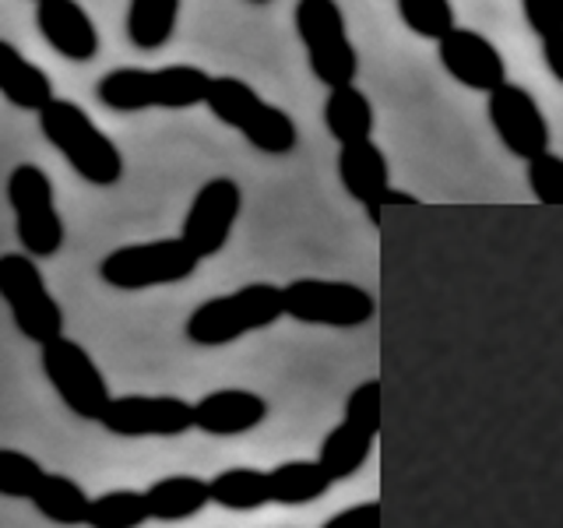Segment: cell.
I'll list each match as a JSON object with an SVG mask.
<instances>
[{"label": "cell", "mask_w": 563, "mask_h": 528, "mask_svg": "<svg viewBox=\"0 0 563 528\" xmlns=\"http://www.w3.org/2000/svg\"><path fill=\"white\" fill-rule=\"evenodd\" d=\"M211 75L194 64L169 67H117L102 75L96 96L106 110L141 113V110H190L208 102Z\"/></svg>", "instance_id": "1"}, {"label": "cell", "mask_w": 563, "mask_h": 528, "mask_svg": "<svg viewBox=\"0 0 563 528\" xmlns=\"http://www.w3.org/2000/svg\"><path fill=\"white\" fill-rule=\"evenodd\" d=\"M43 138L57 148L67 166L75 169L85 184L92 187H113L123 176V155L113 145V138L96 128V120L88 117L78 102L57 99L40 113Z\"/></svg>", "instance_id": "2"}, {"label": "cell", "mask_w": 563, "mask_h": 528, "mask_svg": "<svg viewBox=\"0 0 563 528\" xmlns=\"http://www.w3.org/2000/svg\"><path fill=\"white\" fill-rule=\"evenodd\" d=\"M278 317H286L282 289L272 282H251L236 293L211 296L187 317V339L201 349H219L243 339V334L272 328Z\"/></svg>", "instance_id": "3"}, {"label": "cell", "mask_w": 563, "mask_h": 528, "mask_svg": "<svg viewBox=\"0 0 563 528\" xmlns=\"http://www.w3.org/2000/svg\"><path fill=\"white\" fill-rule=\"evenodd\" d=\"M205 106L211 110V117L222 120L225 128L240 131L264 155H289L299 145L296 120L268 99H261L257 88L246 85L243 78H211Z\"/></svg>", "instance_id": "4"}, {"label": "cell", "mask_w": 563, "mask_h": 528, "mask_svg": "<svg viewBox=\"0 0 563 528\" xmlns=\"http://www.w3.org/2000/svg\"><path fill=\"white\" fill-rule=\"evenodd\" d=\"M296 35L307 50V64L313 78L321 81L328 92L331 88L356 85L360 75V53L349 40L345 14L339 0H296L292 11Z\"/></svg>", "instance_id": "5"}, {"label": "cell", "mask_w": 563, "mask_h": 528, "mask_svg": "<svg viewBox=\"0 0 563 528\" xmlns=\"http://www.w3.org/2000/svg\"><path fill=\"white\" fill-rule=\"evenodd\" d=\"M201 257L184 243V237L176 240H148V243H128L117 246L99 261V278L110 289L120 293H141L155 286H173L198 272Z\"/></svg>", "instance_id": "6"}, {"label": "cell", "mask_w": 563, "mask_h": 528, "mask_svg": "<svg viewBox=\"0 0 563 528\" xmlns=\"http://www.w3.org/2000/svg\"><path fill=\"white\" fill-rule=\"evenodd\" d=\"M0 296L14 317L18 331L35 345H49L64 339V310L53 299L40 264L29 254H4L0 257Z\"/></svg>", "instance_id": "7"}, {"label": "cell", "mask_w": 563, "mask_h": 528, "mask_svg": "<svg viewBox=\"0 0 563 528\" xmlns=\"http://www.w3.org/2000/svg\"><path fill=\"white\" fill-rule=\"evenodd\" d=\"M282 304L292 321L324 328H363L377 314L374 293L334 278H292L282 286Z\"/></svg>", "instance_id": "8"}, {"label": "cell", "mask_w": 563, "mask_h": 528, "mask_svg": "<svg viewBox=\"0 0 563 528\" xmlns=\"http://www.w3.org/2000/svg\"><path fill=\"white\" fill-rule=\"evenodd\" d=\"M8 201L14 208L18 240L29 257H53L64 246V219L53 201V184L43 166L22 163L8 176Z\"/></svg>", "instance_id": "9"}, {"label": "cell", "mask_w": 563, "mask_h": 528, "mask_svg": "<svg viewBox=\"0 0 563 528\" xmlns=\"http://www.w3.org/2000/svg\"><path fill=\"white\" fill-rule=\"evenodd\" d=\"M43 374L78 419L102 422L106 413H110L113 405L110 381L102 377V370L88 356V349L81 342L64 334V339L43 345Z\"/></svg>", "instance_id": "10"}, {"label": "cell", "mask_w": 563, "mask_h": 528, "mask_svg": "<svg viewBox=\"0 0 563 528\" xmlns=\"http://www.w3.org/2000/svg\"><path fill=\"white\" fill-rule=\"evenodd\" d=\"M243 208V190L229 176H216V180L201 184V190L194 194V201L184 216V243L190 246L201 261L216 257L222 246L229 243V233L240 219Z\"/></svg>", "instance_id": "11"}, {"label": "cell", "mask_w": 563, "mask_h": 528, "mask_svg": "<svg viewBox=\"0 0 563 528\" xmlns=\"http://www.w3.org/2000/svg\"><path fill=\"white\" fill-rule=\"evenodd\" d=\"M486 113H489L493 131H497V138L504 141V148L510 155L532 163V158L550 152V123H545L539 102L532 99L528 88L515 81L500 85L497 92L486 99Z\"/></svg>", "instance_id": "12"}, {"label": "cell", "mask_w": 563, "mask_h": 528, "mask_svg": "<svg viewBox=\"0 0 563 528\" xmlns=\"http://www.w3.org/2000/svg\"><path fill=\"white\" fill-rule=\"evenodd\" d=\"M102 427L110 437H184L194 430V405L176 395H120Z\"/></svg>", "instance_id": "13"}, {"label": "cell", "mask_w": 563, "mask_h": 528, "mask_svg": "<svg viewBox=\"0 0 563 528\" xmlns=\"http://www.w3.org/2000/svg\"><path fill=\"white\" fill-rule=\"evenodd\" d=\"M437 61L448 75L472 88V92H486L493 96L500 85H507V64L504 53L493 46L483 32L475 29H462L457 25L448 40L437 43Z\"/></svg>", "instance_id": "14"}, {"label": "cell", "mask_w": 563, "mask_h": 528, "mask_svg": "<svg viewBox=\"0 0 563 528\" xmlns=\"http://www.w3.org/2000/svg\"><path fill=\"white\" fill-rule=\"evenodd\" d=\"M35 25L53 53L64 61L85 64L99 53V29L78 0H43L35 4Z\"/></svg>", "instance_id": "15"}, {"label": "cell", "mask_w": 563, "mask_h": 528, "mask_svg": "<svg viewBox=\"0 0 563 528\" xmlns=\"http://www.w3.org/2000/svg\"><path fill=\"white\" fill-rule=\"evenodd\" d=\"M339 180L349 190V198L363 205L366 219L380 226V201L391 190V169H387V155L374 138L339 148Z\"/></svg>", "instance_id": "16"}, {"label": "cell", "mask_w": 563, "mask_h": 528, "mask_svg": "<svg viewBox=\"0 0 563 528\" xmlns=\"http://www.w3.org/2000/svg\"><path fill=\"white\" fill-rule=\"evenodd\" d=\"M268 416V402H264L251 387H219L208 392L201 402H194V430L208 437H240L261 427Z\"/></svg>", "instance_id": "17"}, {"label": "cell", "mask_w": 563, "mask_h": 528, "mask_svg": "<svg viewBox=\"0 0 563 528\" xmlns=\"http://www.w3.org/2000/svg\"><path fill=\"white\" fill-rule=\"evenodd\" d=\"M0 92L11 106L29 113H43L49 102H57L53 78L40 64H32L11 40L0 43Z\"/></svg>", "instance_id": "18"}, {"label": "cell", "mask_w": 563, "mask_h": 528, "mask_svg": "<svg viewBox=\"0 0 563 528\" xmlns=\"http://www.w3.org/2000/svg\"><path fill=\"white\" fill-rule=\"evenodd\" d=\"M152 521H187L194 515H201L211 501V480L201 475H166L145 490Z\"/></svg>", "instance_id": "19"}, {"label": "cell", "mask_w": 563, "mask_h": 528, "mask_svg": "<svg viewBox=\"0 0 563 528\" xmlns=\"http://www.w3.org/2000/svg\"><path fill=\"white\" fill-rule=\"evenodd\" d=\"M324 128L339 141V148L356 145V141H369V134H374V106H369L363 88L356 85L331 88L324 99Z\"/></svg>", "instance_id": "20"}, {"label": "cell", "mask_w": 563, "mask_h": 528, "mask_svg": "<svg viewBox=\"0 0 563 528\" xmlns=\"http://www.w3.org/2000/svg\"><path fill=\"white\" fill-rule=\"evenodd\" d=\"M32 507L40 510L46 521L57 525H88V510H92V497L75 483L70 475L60 472H46V480L40 493L32 497Z\"/></svg>", "instance_id": "21"}, {"label": "cell", "mask_w": 563, "mask_h": 528, "mask_svg": "<svg viewBox=\"0 0 563 528\" xmlns=\"http://www.w3.org/2000/svg\"><path fill=\"white\" fill-rule=\"evenodd\" d=\"M268 480H272V504H289V507L321 501L334 486L321 462H282L268 469Z\"/></svg>", "instance_id": "22"}, {"label": "cell", "mask_w": 563, "mask_h": 528, "mask_svg": "<svg viewBox=\"0 0 563 528\" xmlns=\"http://www.w3.org/2000/svg\"><path fill=\"white\" fill-rule=\"evenodd\" d=\"M184 0H131L128 8V40L134 50L155 53L169 43Z\"/></svg>", "instance_id": "23"}, {"label": "cell", "mask_w": 563, "mask_h": 528, "mask_svg": "<svg viewBox=\"0 0 563 528\" xmlns=\"http://www.w3.org/2000/svg\"><path fill=\"white\" fill-rule=\"evenodd\" d=\"M369 451H374V433H366L342 419L339 427L324 437L317 462H321L331 480L339 483V480H349V475H356L366 465Z\"/></svg>", "instance_id": "24"}, {"label": "cell", "mask_w": 563, "mask_h": 528, "mask_svg": "<svg viewBox=\"0 0 563 528\" xmlns=\"http://www.w3.org/2000/svg\"><path fill=\"white\" fill-rule=\"evenodd\" d=\"M211 501L225 510H257L264 504H272V480L268 472L251 465L225 469L211 480Z\"/></svg>", "instance_id": "25"}, {"label": "cell", "mask_w": 563, "mask_h": 528, "mask_svg": "<svg viewBox=\"0 0 563 528\" xmlns=\"http://www.w3.org/2000/svg\"><path fill=\"white\" fill-rule=\"evenodd\" d=\"M152 521L148 497L137 490H110L102 497H92L88 510V528H141Z\"/></svg>", "instance_id": "26"}, {"label": "cell", "mask_w": 563, "mask_h": 528, "mask_svg": "<svg viewBox=\"0 0 563 528\" xmlns=\"http://www.w3.org/2000/svg\"><path fill=\"white\" fill-rule=\"evenodd\" d=\"M398 14L409 32L422 35V40H448L457 29L454 22V4L451 0H398Z\"/></svg>", "instance_id": "27"}, {"label": "cell", "mask_w": 563, "mask_h": 528, "mask_svg": "<svg viewBox=\"0 0 563 528\" xmlns=\"http://www.w3.org/2000/svg\"><path fill=\"white\" fill-rule=\"evenodd\" d=\"M46 480V469L32 454L0 448V493L11 501H32Z\"/></svg>", "instance_id": "28"}, {"label": "cell", "mask_w": 563, "mask_h": 528, "mask_svg": "<svg viewBox=\"0 0 563 528\" xmlns=\"http://www.w3.org/2000/svg\"><path fill=\"white\" fill-rule=\"evenodd\" d=\"M528 190L542 205H563V155L545 152L528 163Z\"/></svg>", "instance_id": "29"}, {"label": "cell", "mask_w": 563, "mask_h": 528, "mask_svg": "<svg viewBox=\"0 0 563 528\" xmlns=\"http://www.w3.org/2000/svg\"><path fill=\"white\" fill-rule=\"evenodd\" d=\"M342 419L377 437L380 433V381H363L352 387V395L345 398Z\"/></svg>", "instance_id": "30"}, {"label": "cell", "mask_w": 563, "mask_h": 528, "mask_svg": "<svg viewBox=\"0 0 563 528\" xmlns=\"http://www.w3.org/2000/svg\"><path fill=\"white\" fill-rule=\"evenodd\" d=\"M525 22L539 40H550V35L563 32V0H521Z\"/></svg>", "instance_id": "31"}, {"label": "cell", "mask_w": 563, "mask_h": 528, "mask_svg": "<svg viewBox=\"0 0 563 528\" xmlns=\"http://www.w3.org/2000/svg\"><path fill=\"white\" fill-rule=\"evenodd\" d=\"M324 528H380V504L363 501L356 507H345L339 515H331Z\"/></svg>", "instance_id": "32"}, {"label": "cell", "mask_w": 563, "mask_h": 528, "mask_svg": "<svg viewBox=\"0 0 563 528\" xmlns=\"http://www.w3.org/2000/svg\"><path fill=\"white\" fill-rule=\"evenodd\" d=\"M542 61H545V67H550V75L563 85V32L542 40Z\"/></svg>", "instance_id": "33"}, {"label": "cell", "mask_w": 563, "mask_h": 528, "mask_svg": "<svg viewBox=\"0 0 563 528\" xmlns=\"http://www.w3.org/2000/svg\"><path fill=\"white\" fill-rule=\"evenodd\" d=\"M391 205H419V198H416V194H405V190H395V187H391V190L384 194L380 211H384V208H391Z\"/></svg>", "instance_id": "34"}, {"label": "cell", "mask_w": 563, "mask_h": 528, "mask_svg": "<svg viewBox=\"0 0 563 528\" xmlns=\"http://www.w3.org/2000/svg\"><path fill=\"white\" fill-rule=\"evenodd\" d=\"M251 4H272V0H251Z\"/></svg>", "instance_id": "35"}, {"label": "cell", "mask_w": 563, "mask_h": 528, "mask_svg": "<svg viewBox=\"0 0 563 528\" xmlns=\"http://www.w3.org/2000/svg\"><path fill=\"white\" fill-rule=\"evenodd\" d=\"M35 4H43V0H35Z\"/></svg>", "instance_id": "36"}]
</instances>
